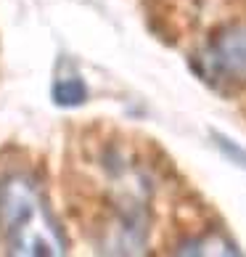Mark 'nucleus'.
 Returning a JSON list of instances; mask_svg holds the SVG:
<instances>
[{"instance_id": "obj_2", "label": "nucleus", "mask_w": 246, "mask_h": 257, "mask_svg": "<svg viewBox=\"0 0 246 257\" xmlns=\"http://www.w3.org/2000/svg\"><path fill=\"white\" fill-rule=\"evenodd\" d=\"M196 72L217 90L246 88V27H228L198 53Z\"/></svg>"}, {"instance_id": "obj_4", "label": "nucleus", "mask_w": 246, "mask_h": 257, "mask_svg": "<svg viewBox=\"0 0 246 257\" xmlns=\"http://www.w3.org/2000/svg\"><path fill=\"white\" fill-rule=\"evenodd\" d=\"M214 138H217V146H220V149L225 151V154H228L230 159H235V162H241V165L246 167V151H243V149L233 146L230 141H228V138H222V136H214Z\"/></svg>"}, {"instance_id": "obj_1", "label": "nucleus", "mask_w": 246, "mask_h": 257, "mask_svg": "<svg viewBox=\"0 0 246 257\" xmlns=\"http://www.w3.org/2000/svg\"><path fill=\"white\" fill-rule=\"evenodd\" d=\"M0 241L8 254L40 257L66 252L59 223L27 178L0 180Z\"/></svg>"}, {"instance_id": "obj_3", "label": "nucleus", "mask_w": 246, "mask_h": 257, "mask_svg": "<svg viewBox=\"0 0 246 257\" xmlns=\"http://www.w3.org/2000/svg\"><path fill=\"white\" fill-rule=\"evenodd\" d=\"M85 98H88V88L77 77H66L53 85V101L59 106H80L85 103Z\"/></svg>"}]
</instances>
